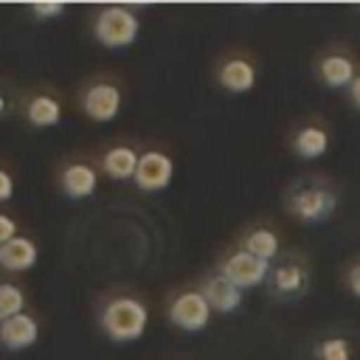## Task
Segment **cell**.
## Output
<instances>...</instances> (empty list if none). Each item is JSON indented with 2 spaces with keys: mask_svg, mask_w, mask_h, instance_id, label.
Masks as SVG:
<instances>
[{
  "mask_svg": "<svg viewBox=\"0 0 360 360\" xmlns=\"http://www.w3.org/2000/svg\"><path fill=\"white\" fill-rule=\"evenodd\" d=\"M270 281L278 295L295 298L307 290V270L298 264H278L276 270H270Z\"/></svg>",
  "mask_w": 360,
  "mask_h": 360,
  "instance_id": "13",
  "label": "cell"
},
{
  "mask_svg": "<svg viewBox=\"0 0 360 360\" xmlns=\"http://www.w3.org/2000/svg\"><path fill=\"white\" fill-rule=\"evenodd\" d=\"M138 158H141V155H135L132 146H112V149L104 155L101 166H104V172H107L112 180H129V177H135Z\"/></svg>",
  "mask_w": 360,
  "mask_h": 360,
  "instance_id": "14",
  "label": "cell"
},
{
  "mask_svg": "<svg viewBox=\"0 0 360 360\" xmlns=\"http://www.w3.org/2000/svg\"><path fill=\"white\" fill-rule=\"evenodd\" d=\"M169 321L186 332H200L208 326L211 321V307L208 301L202 298V292H180L172 304H169Z\"/></svg>",
  "mask_w": 360,
  "mask_h": 360,
  "instance_id": "3",
  "label": "cell"
},
{
  "mask_svg": "<svg viewBox=\"0 0 360 360\" xmlns=\"http://www.w3.org/2000/svg\"><path fill=\"white\" fill-rule=\"evenodd\" d=\"M318 357L321 360H352V352L343 338H329L318 346Z\"/></svg>",
  "mask_w": 360,
  "mask_h": 360,
  "instance_id": "20",
  "label": "cell"
},
{
  "mask_svg": "<svg viewBox=\"0 0 360 360\" xmlns=\"http://www.w3.org/2000/svg\"><path fill=\"white\" fill-rule=\"evenodd\" d=\"M245 250H248V253H253L256 259L270 262V259L278 253V236H276L273 231H267V228H259V231H253V233L248 236Z\"/></svg>",
  "mask_w": 360,
  "mask_h": 360,
  "instance_id": "18",
  "label": "cell"
},
{
  "mask_svg": "<svg viewBox=\"0 0 360 360\" xmlns=\"http://www.w3.org/2000/svg\"><path fill=\"white\" fill-rule=\"evenodd\" d=\"M25 115H28V121H31L34 127H56L59 118H62V107H59V101L51 98V96H34V98L28 101Z\"/></svg>",
  "mask_w": 360,
  "mask_h": 360,
  "instance_id": "16",
  "label": "cell"
},
{
  "mask_svg": "<svg viewBox=\"0 0 360 360\" xmlns=\"http://www.w3.org/2000/svg\"><path fill=\"white\" fill-rule=\"evenodd\" d=\"M349 96H352L354 107H360V76H354V82L349 84Z\"/></svg>",
  "mask_w": 360,
  "mask_h": 360,
  "instance_id": "25",
  "label": "cell"
},
{
  "mask_svg": "<svg viewBox=\"0 0 360 360\" xmlns=\"http://www.w3.org/2000/svg\"><path fill=\"white\" fill-rule=\"evenodd\" d=\"M219 276H225V278H228L233 287H239V290L259 287V284L270 276V262L256 259V256L248 253V250H239V253H233L231 259H225Z\"/></svg>",
  "mask_w": 360,
  "mask_h": 360,
  "instance_id": "4",
  "label": "cell"
},
{
  "mask_svg": "<svg viewBox=\"0 0 360 360\" xmlns=\"http://www.w3.org/2000/svg\"><path fill=\"white\" fill-rule=\"evenodd\" d=\"M37 335H39V326L25 312H20V315H14V318H8V321L0 323V343L6 349H11V352H20V349L34 346L37 343Z\"/></svg>",
  "mask_w": 360,
  "mask_h": 360,
  "instance_id": "8",
  "label": "cell"
},
{
  "mask_svg": "<svg viewBox=\"0 0 360 360\" xmlns=\"http://www.w3.org/2000/svg\"><path fill=\"white\" fill-rule=\"evenodd\" d=\"M82 107L87 112V118L104 124V121H112L121 110V93L115 84H107V82H98L93 87L84 90L82 96Z\"/></svg>",
  "mask_w": 360,
  "mask_h": 360,
  "instance_id": "6",
  "label": "cell"
},
{
  "mask_svg": "<svg viewBox=\"0 0 360 360\" xmlns=\"http://www.w3.org/2000/svg\"><path fill=\"white\" fill-rule=\"evenodd\" d=\"M349 290L360 298V264H354V267L349 270Z\"/></svg>",
  "mask_w": 360,
  "mask_h": 360,
  "instance_id": "24",
  "label": "cell"
},
{
  "mask_svg": "<svg viewBox=\"0 0 360 360\" xmlns=\"http://www.w3.org/2000/svg\"><path fill=\"white\" fill-rule=\"evenodd\" d=\"M11 194H14V180H11V174L6 169H0V202L11 200Z\"/></svg>",
  "mask_w": 360,
  "mask_h": 360,
  "instance_id": "23",
  "label": "cell"
},
{
  "mask_svg": "<svg viewBox=\"0 0 360 360\" xmlns=\"http://www.w3.org/2000/svg\"><path fill=\"white\" fill-rule=\"evenodd\" d=\"M14 236H17V222H14L11 217L0 214V245H6V242L14 239Z\"/></svg>",
  "mask_w": 360,
  "mask_h": 360,
  "instance_id": "22",
  "label": "cell"
},
{
  "mask_svg": "<svg viewBox=\"0 0 360 360\" xmlns=\"http://www.w3.org/2000/svg\"><path fill=\"white\" fill-rule=\"evenodd\" d=\"M37 262V245L28 236H14L6 245H0V267L8 273H22L34 267Z\"/></svg>",
  "mask_w": 360,
  "mask_h": 360,
  "instance_id": "9",
  "label": "cell"
},
{
  "mask_svg": "<svg viewBox=\"0 0 360 360\" xmlns=\"http://www.w3.org/2000/svg\"><path fill=\"white\" fill-rule=\"evenodd\" d=\"M318 73H321V79H323L329 87H346V84L354 82V65H352L349 56H340V53L323 56Z\"/></svg>",
  "mask_w": 360,
  "mask_h": 360,
  "instance_id": "15",
  "label": "cell"
},
{
  "mask_svg": "<svg viewBox=\"0 0 360 360\" xmlns=\"http://www.w3.org/2000/svg\"><path fill=\"white\" fill-rule=\"evenodd\" d=\"M202 298H205L208 307L217 309V312H233V309H239V304H242V290L233 287L225 276H211V278L205 281V287H202Z\"/></svg>",
  "mask_w": 360,
  "mask_h": 360,
  "instance_id": "10",
  "label": "cell"
},
{
  "mask_svg": "<svg viewBox=\"0 0 360 360\" xmlns=\"http://www.w3.org/2000/svg\"><path fill=\"white\" fill-rule=\"evenodd\" d=\"M93 34L107 48H127L138 37V17L124 6L101 8L93 25Z\"/></svg>",
  "mask_w": 360,
  "mask_h": 360,
  "instance_id": "2",
  "label": "cell"
},
{
  "mask_svg": "<svg viewBox=\"0 0 360 360\" xmlns=\"http://www.w3.org/2000/svg\"><path fill=\"white\" fill-rule=\"evenodd\" d=\"M22 307H25L22 290L14 287V284H8V281H3L0 284V323L8 321V318H14V315H20Z\"/></svg>",
  "mask_w": 360,
  "mask_h": 360,
  "instance_id": "19",
  "label": "cell"
},
{
  "mask_svg": "<svg viewBox=\"0 0 360 360\" xmlns=\"http://www.w3.org/2000/svg\"><path fill=\"white\" fill-rule=\"evenodd\" d=\"M338 205V197L329 188H301L292 197V214L301 217L304 222H321L326 219Z\"/></svg>",
  "mask_w": 360,
  "mask_h": 360,
  "instance_id": "7",
  "label": "cell"
},
{
  "mask_svg": "<svg viewBox=\"0 0 360 360\" xmlns=\"http://www.w3.org/2000/svg\"><path fill=\"white\" fill-rule=\"evenodd\" d=\"M98 186V174L93 166L87 163H70L65 172H62V191L70 197V200H84L96 191Z\"/></svg>",
  "mask_w": 360,
  "mask_h": 360,
  "instance_id": "11",
  "label": "cell"
},
{
  "mask_svg": "<svg viewBox=\"0 0 360 360\" xmlns=\"http://www.w3.org/2000/svg\"><path fill=\"white\" fill-rule=\"evenodd\" d=\"M292 146H295V152H298L301 158L312 160V158H321V155L326 152V146H329V135H326L321 127H304V129H298Z\"/></svg>",
  "mask_w": 360,
  "mask_h": 360,
  "instance_id": "17",
  "label": "cell"
},
{
  "mask_svg": "<svg viewBox=\"0 0 360 360\" xmlns=\"http://www.w3.org/2000/svg\"><path fill=\"white\" fill-rule=\"evenodd\" d=\"M149 312L138 298H112L101 312V329L115 343L138 340L146 329Z\"/></svg>",
  "mask_w": 360,
  "mask_h": 360,
  "instance_id": "1",
  "label": "cell"
},
{
  "mask_svg": "<svg viewBox=\"0 0 360 360\" xmlns=\"http://www.w3.org/2000/svg\"><path fill=\"white\" fill-rule=\"evenodd\" d=\"M219 84L231 93H248L256 84V70L248 59H228L219 68Z\"/></svg>",
  "mask_w": 360,
  "mask_h": 360,
  "instance_id": "12",
  "label": "cell"
},
{
  "mask_svg": "<svg viewBox=\"0 0 360 360\" xmlns=\"http://www.w3.org/2000/svg\"><path fill=\"white\" fill-rule=\"evenodd\" d=\"M31 11L37 17H59L65 11V3H59V0H37V3H31Z\"/></svg>",
  "mask_w": 360,
  "mask_h": 360,
  "instance_id": "21",
  "label": "cell"
},
{
  "mask_svg": "<svg viewBox=\"0 0 360 360\" xmlns=\"http://www.w3.org/2000/svg\"><path fill=\"white\" fill-rule=\"evenodd\" d=\"M3 110H6V98L0 96V112H3Z\"/></svg>",
  "mask_w": 360,
  "mask_h": 360,
  "instance_id": "26",
  "label": "cell"
},
{
  "mask_svg": "<svg viewBox=\"0 0 360 360\" xmlns=\"http://www.w3.org/2000/svg\"><path fill=\"white\" fill-rule=\"evenodd\" d=\"M172 174H174V163L169 155L163 152H143L138 158V169H135V186L141 191H163L169 183H172Z\"/></svg>",
  "mask_w": 360,
  "mask_h": 360,
  "instance_id": "5",
  "label": "cell"
}]
</instances>
